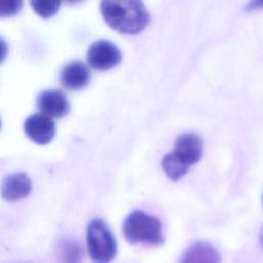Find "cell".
<instances>
[{
  "instance_id": "6da1fadb",
  "label": "cell",
  "mask_w": 263,
  "mask_h": 263,
  "mask_svg": "<svg viewBox=\"0 0 263 263\" xmlns=\"http://www.w3.org/2000/svg\"><path fill=\"white\" fill-rule=\"evenodd\" d=\"M100 10L105 22L122 34H137L150 21V14L141 1H102Z\"/></svg>"
},
{
  "instance_id": "7a4b0ae2",
  "label": "cell",
  "mask_w": 263,
  "mask_h": 263,
  "mask_svg": "<svg viewBox=\"0 0 263 263\" xmlns=\"http://www.w3.org/2000/svg\"><path fill=\"white\" fill-rule=\"evenodd\" d=\"M125 239L134 243L158 246L164 242L160 221L146 212L136 210L129 213L122 223Z\"/></svg>"
},
{
  "instance_id": "3957f363",
  "label": "cell",
  "mask_w": 263,
  "mask_h": 263,
  "mask_svg": "<svg viewBox=\"0 0 263 263\" xmlns=\"http://www.w3.org/2000/svg\"><path fill=\"white\" fill-rule=\"evenodd\" d=\"M86 243L92 263H110L116 256L115 237L107 223L102 219L96 218L88 223Z\"/></svg>"
},
{
  "instance_id": "277c9868",
  "label": "cell",
  "mask_w": 263,
  "mask_h": 263,
  "mask_svg": "<svg viewBox=\"0 0 263 263\" xmlns=\"http://www.w3.org/2000/svg\"><path fill=\"white\" fill-rule=\"evenodd\" d=\"M122 53L111 41L100 39L90 44L87 49L86 60L88 65L97 70H108L120 63Z\"/></svg>"
},
{
  "instance_id": "5b68a950",
  "label": "cell",
  "mask_w": 263,
  "mask_h": 263,
  "mask_svg": "<svg viewBox=\"0 0 263 263\" xmlns=\"http://www.w3.org/2000/svg\"><path fill=\"white\" fill-rule=\"evenodd\" d=\"M25 134L35 143L45 145L55 135V124L51 117L38 112L26 118L24 121Z\"/></svg>"
},
{
  "instance_id": "8992f818",
  "label": "cell",
  "mask_w": 263,
  "mask_h": 263,
  "mask_svg": "<svg viewBox=\"0 0 263 263\" xmlns=\"http://www.w3.org/2000/svg\"><path fill=\"white\" fill-rule=\"evenodd\" d=\"M37 108L49 117L61 118L69 113L70 103L62 90L45 89L37 97Z\"/></svg>"
},
{
  "instance_id": "52a82bcc",
  "label": "cell",
  "mask_w": 263,
  "mask_h": 263,
  "mask_svg": "<svg viewBox=\"0 0 263 263\" xmlns=\"http://www.w3.org/2000/svg\"><path fill=\"white\" fill-rule=\"evenodd\" d=\"M32 189V182L25 173L6 175L0 184V195L4 200L16 201L28 196Z\"/></svg>"
},
{
  "instance_id": "ba28073f",
  "label": "cell",
  "mask_w": 263,
  "mask_h": 263,
  "mask_svg": "<svg viewBox=\"0 0 263 263\" xmlns=\"http://www.w3.org/2000/svg\"><path fill=\"white\" fill-rule=\"evenodd\" d=\"M91 78L89 68L81 61L67 63L60 72L62 85L70 90H78L85 87Z\"/></svg>"
},
{
  "instance_id": "9c48e42d",
  "label": "cell",
  "mask_w": 263,
  "mask_h": 263,
  "mask_svg": "<svg viewBox=\"0 0 263 263\" xmlns=\"http://www.w3.org/2000/svg\"><path fill=\"white\" fill-rule=\"evenodd\" d=\"M173 151L190 166L201 157L202 140L195 133H183L177 137Z\"/></svg>"
},
{
  "instance_id": "30bf717a",
  "label": "cell",
  "mask_w": 263,
  "mask_h": 263,
  "mask_svg": "<svg viewBox=\"0 0 263 263\" xmlns=\"http://www.w3.org/2000/svg\"><path fill=\"white\" fill-rule=\"evenodd\" d=\"M179 263H221V255L213 245L198 241L184 251Z\"/></svg>"
},
{
  "instance_id": "8fae6325",
  "label": "cell",
  "mask_w": 263,
  "mask_h": 263,
  "mask_svg": "<svg viewBox=\"0 0 263 263\" xmlns=\"http://www.w3.org/2000/svg\"><path fill=\"white\" fill-rule=\"evenodd\" d=\"M83 252L80 245L72 239H63L58 245V263H82Z\"/></svg>"
},
{
  "instance_id": "7c38bea8",
  "label": "cell",
  "mask_w": 263,
  "mask_h": 263,
  "mask_svg": "<svg viewBox=\"0 0 263 263\" xmlns=\"http://www.w3.org/2000/svg\"><path fill=\"white\" fill-rule=\"evenodd\" d=\"M161 167L170 179L176 181L187 173L189 165L185 163L174 151H172L163 156L161 160Z\"/></svg>"
},
{
  "instance_id": "4fadbf2b",
  "label": "cell",
  "mask_w": 263,
  "mask_h": 263,
  "mask_svg": "<svg viewBox=\"0 0 263 263\" xmlns=\"http://www.w3.org/2000/svg\"><path fill=\"white\" fill-rule=\"evenodd\" d=\"M31 6L37 14L43 18H48L52 16L60 8V2H44V1H31Z\"/></svg>"
},
{
  "instance_id": "5bb4252c",
  "label": "cell",
  "mask_w": 263,
  "mask_h": 263,
  "mask_svg": "<svg viewBox=\"0 0 263 263\" xmlns=\"http://www.w3.org/2000/svg\"><path fill=\"white\" fill-rule=\"evenodd\" d=\"M23 7L22 1L0 0V17H10L20 12Z\"/></svg>"
},
{
  "instance_id": "9a60e30c",
  "label": "cell",
  "mask_w": 263,
  "mask_h": 263,
  "mask_svg": "<svg viewBox=\"0 0 263 263\" xmlns=\"http://www.w3.org/2000/svg\"><path fill=\"white\" fill-rule=\"evenodd\" d=\"M7 51H8V45L6 41L2 37H0V63H2L6 58Z\"/></svg>"
},
{
  "instance_id": "2e32d148",
  "label": "cell",
  "mask_w": 263,
  "mask_h": 263,
  "mask_svg": "<svg viewBox=\"0 0 263 263\" xmlns=\"http://www.w3.org/2000/svg\"><path fill=\"white\" fill-rule=\"evenodd\" d=\"M260 240H261V243H262V246H263V228H262L261 233H260Z\"/></svg>"
}]
</instances>
